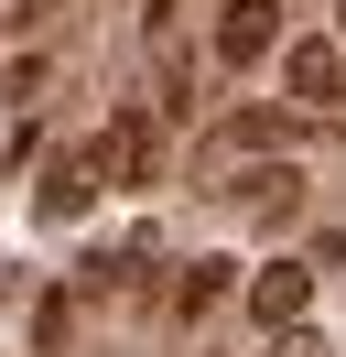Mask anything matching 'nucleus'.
Returning <instances> with one entry per match:
<instances>
[{
	"label": "nucleus",
	"instance_id": "obj_1",
	"mask_svg": "<svg viewBox=\"0 0 346 357\" xmlns=\"http://www.w3.org/2000/svg\"><path fill=\"white\" fill-rule=\"evenodd\" d=\"M98 184H163V119L151 109H119L98 130Z\"/></svg>",
	"mask_w": 346,
	"mask_h": 357
},
{
	"label": "nucleus",
	"instance_id": "obj_2",
	"mask_svg": "<svg viewBox=\"0 0 346 357\" xmlns=\"http://www.w3.org/2000/svg\"><path fill=\"white\" fill-rule=\"evenodd\" d=\"M249 314H260L271 335H292L303 314H314V260H271V271L249 282Z\"/></svg>",
	"mask_w": 346,
	"mask_h": 357
},
{
	"label": "nucleus",
	"instance_id": "obj_3",
	"mask_svg": "<svg viewBox=\"0 0 346 357\" xmlns=\"http://www.w3.org/2000/svg\"><path fill=\"white\" fill-rule=\"evenodd\" d=\"M281 44V0H227L216 11V66H260Z\"/></svg>",
	"mask_w": 346,
	"mask_h": 357
},
{
	"label": "nucleus",
	"instance_id": "obj_4",
	"mask_svg": "<svg viewBox=\"0 0 346 357\" xmlns=\"http://www.w3.org/2000/svg\"><path fill=\"white\" fill-rule=\"evenodd\" d=\"M281 87H292L303 109H336V98H346V54L324 44V33H303V44L281 54Z\"/></svg>",
	"mask_w": 346,
	"mask_h": 357
},
{
	"label": "nucleus",
	"instance_id": "obj_5",
	"mask_svg": "<svg viewBox=\"0 0 346 357\" xmlns=\"http://www.w3.org/2000/svg\"><path fill=\"white\" fill-rule=\"evenodd\" d=\"M86 206H98V152H54V162H43V217L76 227Z\"/></svg>",
	"mask_w": 346,
	"mask_h": 357
},
{
	"label": "nucleus",
	"instance_id": "obj_6",
	"mask_svg": "<svg viewBox=\"0 0 346 357\" xmlns=\"http://www.w3.org/2000/svg\"><path fill=\"white\" fill-rule=\"evenodd\" d=\"M238 206H249V217H260V227H292V217H303V174H292V162H281V152H271V162H260V174H249V184H238Z\"/></svg>",
	"mask_w": 346,
	"mask_h": 357
},
{
	"label": "nucleus",
	"instance_id": "obj_7",
	"mask_svg": "<svg viewBox=\"0 0 346 357\" xmlns=\"http://www.w3.org/2000/svg\"><path fill=\"white\" fill-rule=\"evenodd\" d=\"M206 152H216V162H227V152H281V119H271V109H249V119H227Z\"/></svg>",
	"mask_w": 346,
	"mask_h": 357
},
{
	"label": "nucleus",
	"instance_id": "obj_8",
	"mask_svg": "<svg viewBox=\"0 0 346 357\" xmlns=\"http://www.w3.org/2000/svg\"><path fill=\"white\" fill-rule=\"evenodd\" d=\"M216 292H227V260H195V271H184V292H173V303H184V314H206Z\"/></svg>",
	"mask_w": 346,
	"mask_h": 357
},
{
	"label": "nucleus",
	"instance_id": "obj_9",
	"mask_svg": "<svg viewBox=\"0 0 346 357\" xmlns=\"http://www.w3.org/2000/svg\"><path fill=\"white\" fill-rule=\"evenodd\" d=\"M324 44H336V54H346V0H336V33H324Z\"/></svg>",
	"mask_w": 346,
	"mask_h": 357
},
{
	"label": "nucleus",
	"instance_id": "obj_10",
	"mask_svg": "<svg viewBox=\"0 0 346 357\" xmlns=\"http://www.w3.org/2000/svg\"><path fill=\"white\" fill-rule=\"evenodd\" d=\"M130 11H141V0H130Z\"/></svg>",
	"mask_w": 346,
	"mask_h": 357
}]
</instances>
